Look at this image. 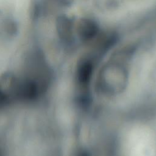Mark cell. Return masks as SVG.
Here are the masks:
<instances>
[{
	"label": "cell",
	"instance_id": "2",
	"mask_svg": "<svg viewBox=\"0 0 156 156\" xmlns=\"http://www.w3.org/2000/svg\"><path fill=\"white\" fill-rule=\"evenodd\" d=\"M19 27L16 20L7 16L0 21V35L5 39H13L18 34Z\"/></svg>",
	"mask_w": 156,
	"mask_h": 156
},
{
	"label": "cell",
	"instance_id": "3",
	"mask_svg": "<svg viewBox=\"0 0 156 156\" xmlns=\"http://www.w3.org/2000/svg\"><path fill=\"white\" fill-rule=\"evenodd\" d=\"M0 156H3L2 153V151H1V149H0Z\"/></svg>",
	"mask_w": 156,
	"mask_h": 156
},
{
	"label": "cell",
	"instance_id": "1",
	"mask_svg": "<svg viewBox=\"0 0 156 156\" xmlns=\"http://www.w3.org/2000/svg\"><path fill=\"white\" fill-rule=\"evenodd\" d=\"M122 54L116 43L113 44L115 56L112 57L102 66L98 75V87L101 91L108 96H116L126 88L128 79V69L126 64L124 52L118 42Z\"/></svg>",
	"mask_w": 156,
	"mask_h": 156
}]
</instances>
